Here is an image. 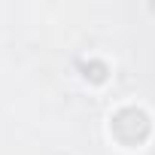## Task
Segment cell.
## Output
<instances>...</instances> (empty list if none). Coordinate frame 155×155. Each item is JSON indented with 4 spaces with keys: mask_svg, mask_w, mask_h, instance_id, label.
Listing matches in <instances>:
<instances>
[{
    "mask_svg": "<svg viewBox=\"0 0 155 155\" xmlns=\"http://www.w3.org/2000/svg\"><path fill=\"white\" fill-rule=\"evenodd\" d=\"M110 131H113V137H116L122 146L134 149V146H143V143L149 140L152 125H149V116H146L143 110H137V107H125V110H119V113L113 116Z\"/></svg>",
    "mask_w": 155,
    "mask_h": 155,
    "instance_id": "obj_1",
    "label": "cell"
},
{
    "mask_svg": "<svg viewBox=\"0 0 155 155\" xmlns=\"http://www.w3.org/2000/svg\"><path fill=\"white\" fill-rule=\"evenodd\" d=\"M82 70H85V79H91V82H104L107 79V64H101V61H91Z\"/></svg>",
    "mask_w": 155,
    "mask_h": 155,
    "instance_id": "obj_2",
    "label": "cell"
}]
</instances>
